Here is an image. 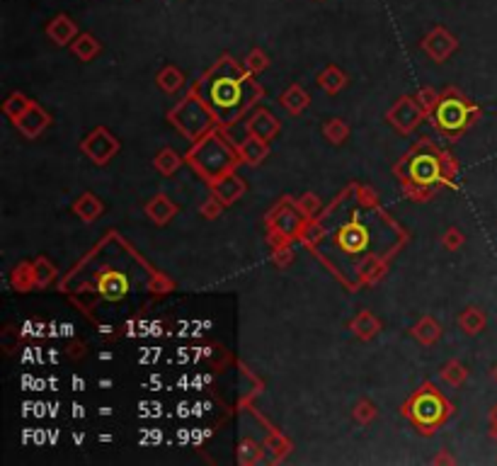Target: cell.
<instances>
[{
	"instance_id": "8",
	"label": "cell",
	"mask_w": 497,
	"mask_h": 466,
	"mask_svg": "<svg viewBox=\"0 0 497 466\" xmlns=\"http://www.w3.org/2000/svg\"><path fill=\"white\" fill-rule=\"evenodd\" d=\"M410 173H412V180L427 185V182H434L439 178V163H437L434 156H417L415 161H412Z\"/></svg>"
},
{
	"instance_id": "21",
	"label": "cell",
	"mask_w": 497,
	"mask_h": 466,
	"mask_svg": "<svg viewBox=\"0 0 497 466\" xmlns=\"http://www.w3.org/2000/svg\"><path fill=\"white\" fill-rule=\"evenodd\" d=\"M277 129V124H274V117H269V115H260L255 124H252V137H257V139H262V141H267L272 137V132Z\"/></svg>"
},
{
	"instance_id": "32",
	"label": "cell",
	"mask_w": 497,
	"mask_h": 466,
	"mask_svg": "<svg viewBox=\"0 0 497 466\" xmlns=\"http://www.w3.org/2000/svg\"><path fill=\"white\" fill-rule=\"evenodd\" d=\"M218 211H221V204H214V199L202 206V214L206 216V219H214V216H218Z\"/></svg>"
},
{
	"instance_id": "29",
	"label": "cell",
	"mask_w": 497,
	"mask_h": 466,
	"mask_svg": "<svg viewBox=\"0 0 497 466\" xmlns=\"http://www.w3.org/2000/svg\"><path fill=\"white\" fill-rule=\"evenodd\" d=\"M354 418H357L359 423H369L376 418V408L374 403H369V401H362V403H357V408H354Z\"/></svg>"
},
{
	"instance_id": "19",
	"label": "cell",
	"mask_w": 497,
	"mask_h": 466,
	"mask_svg": "<svg viewBox=\"0 0 497 466\" xmlns=\"http://www.w3.org/2000/svg\"><path fill=\"white\" fill-rule=\"evenodd\" d=\"M75 211H78V214H80L85 221H92L95 216H97L100 211H102V204H100L97 199L92 197V194H82V199H80L78 204H75Z\"/></svg>"
},
{
	"instance_id": "17",
	"label": "cell",
	"mask_w": 497,
	"mask_h": 466,
	"mask_svg": "<svg viewBox=\"0 0 497 466\" xmlns=\"http://www.w3.org/2000/svg\"><path fill=\"white\" fill-rule=\"evenodd\" d=\"M318 83H321L323 90L337 92V90H342V88H345V75L340 73V68L330 66V68H325L323 73H321V78H318Z\"/></svg>"
},
{
	"instance_id": "30",
	"label": "cell",
	"mask_w": 497,
	"mask_h": 466,
	"mask_svg": "<svg viewBox=\"0 0 497 466\" xmlns=\"http://www.w3.org/2000/svg\"><path fill=\"white\" fill-rule=\"evenodd\" d=\"M247 68L255 73V70H262L267 68V56H264V51L260 49H252L250 54H247Z\"/></svg>"
},
{
	"instance_id": "33",
	"label": "cell",
	"mask_w": 497,
	"mask_h": 466,
	"mask_svg": "<svg viewBox=\"0 0 497 466\" xmlns=\"http://www.w3.org/2000/svg\"><path fill=\"white\" fill-rule=\"evenodd\" d=\"M301 206H304V209H316V206H318V199L316 197H313V194H306V199H304V202H301Z\"/></svg>"
},
{
	"instance_id": "20",
	"label": "cell",
	"mask_w": 497,
	"mask_h": 466,
	"mask_svg": "<svg viewBox=\"0 0 497 466\" xmlns=\"http://www.w3.org/2000/svg\"><path fill=\"white\" fill-rule=\"evenodd\" d=\"M264 144H262V139H257V137H252L250 141H247L245 146H242L240 149V153H242V158H245L247 163H260L264 158Z\"/></svg>"
},
{
	"instance_id": "25",
	"label": "cell",
	"mask_w": 497,
	"mask_h": 466,
	"mask_svg": "<svg viewBox=\"0 0 497 466\" xmlns=\"http://www.w3.org/2000/svg\"><path fill=\"white\" fill-rule=\"evenodd\" d=\"M325 137L333 141V144H342L347 137V124L342 120H333L330 124H325Z\"/></svg>"
},
{
	"instance_id": "6",
	"label": "cell",
	"mask_w": 497,
	"mask_h": 466,
	"mask_svg": "<svg viewBox=\"0 0 497 466\" xmlns=\"http://www.w3.org/2000/svg\"><path fill=\"white\" fill-rule=\"evenodd\" d=\"M82 149L90 153L95 163H105V161H109V156L119 149V146H117V141L112 139L107 132H102V129H100L97 134H92V137L85 141V146H82Z\"/></svg>"
},
{
	"instance_id": "23",
	"label": "cell",
	"mask_w": 497,
	"mask_h": 466,
	"mask_svg": "<svg viewBox=\"0 0 497 466\" xmlns=\"http://www.w3.org/2000/svg\"><path fill=\"white\" fill-rule=\"evenodd\" d=\"M32 268H34V280H37V285H39V287L49 285V282L54 280V268H51L49 260H44V258L34 263Z\"/></svg>"
},
{
	"instance_id": "15",
	"label": "cell",
	"mask_w": 497,
	"mask_h": 466,
	"mask_svg": "<svg viewBox=\"0 0 497 466\" xmlns=\"http://www.w3.org/2000/svg\"><path fill=\"white\" fill-rule=\"evenodd\" d=\"M216 194L223 202H233V199H238L242 194V182L238 178H233V175H228V178H223L216 185Z\"/></svg>"
},
{
	"instance_id": "24",
	"label": "cell",
	"mask_w": 497,
	"mask_h": 466,
	"mask_svg": "<svg viewBox=\"0 0 497 466\" xmlns=\"http://www.w3.org/2000/svg\"><path fill=\"white\" fill-rule=\"evenodd\" d=\"M177 165H180V161H177V153L170 151V149H165V151L161 153V156L156 158V168L161 170V173H165V175L173 173Z\"/></svg>"
},
{
	"instance_id": "13",
	"label": "cell",
	"mask_w": 497,
	"mask_h": 466,
	"mask_svg": "<svg viewBox=\"0 0 497 466\" xmlns=\"http://www.w3.org/2000/svg\"><path fill=\"white\" fill-rule=\"evenodd\" d=\"M73 54L80 58V61H90V58L100 51V44L97 39L90 37V34H78V39L73 41Z\"/></svg>"
},
{
	"instance_id": "1",
	"label": "cell",
	"mask_w": 497,
	"mask_h": 466,
	"mask_svg": "<svg viewBox=\"0 0 497 466\" xmlns=\"http://www.w3.org/2000/svg\"><path fill=\"white\" fill-rule=\"evenodd\" d=\"M405 413H410V418L415 420V425H419L424 433H432V428L442 425L449 415V406L444 403V398L434 388H422L415 398L410 401V406L405 408Z\"/></svg>"
},
{
	"instance_id": "3",
	"label": "cell",
	"mask_w": 497,
	"mask_h": 466,
	"mask_svg": "<svg viewBox=\"0 0 497 466\" xmlns=\"http://www.w3.org/2000/svg\"><path fill=\"white\" fill-rule=\"evenodd\" d=\"M434 120L439 124L442 132L456 134L469 124V105L459 97H444L439 105H437Z\"/></svg>"
},
{
	"instance_id": "14",
	"label": "cell",
	"mask_w": 497,
	"mask_h": 466,
	"mask_svg": "<svg viewBox=\"0 0 497 466\" xmlns=\"http://www.w3.org/2000/svg\"><path fill=\"white\" fill-rule=\"evenodd\" d=\"M412 333H415V338L419 340V343H424V345H432L437 338H439V326H437V321L434 318H422V321L417 323L415 328H412Z\"/></svg>"
},
{
	"instance_id": "10",
	"label": "cell",
	"mask_w": 497,
	"mask_h": 466,
	"mask_svg": "<svg viewBox=\"0 0 497 466\" xmlns=\"http://www.w3.org/2000/svg\"><path fill=\"white\" fill-rule=\"evenodd\" d=\"M390 120L398 124L400 129H412L419 120V110L415 107L412 100H403V102H398V107L390 112Z\"/></svg>"
},
{
	"instance_id": "12",
	"label": "cell",
	"mask_w": 497,
	"mask_h": 466,
	"mask_svg": "<svg viewBox=\"0 0 497 466\" xmlns=\"http://www.w3.org/2000/svg\"><path fill=\"white\" fill-rule=\"evenodd\" d=\"M146 211H148V216H151L156 223H165L170 219V216L175 214V206L168 202V197L165 194H161V197H156L151 204L146 206Z\"/></svg>"
},
{
	"instance_id": "28",
	"label": "cell",
	"mask_w": 497,
	"mask_h": 466,
	"mask_svg": "<svg viewBox=\"0 0 497 466\" xmlns=\"http://www.w3.org/2000/svg\"><path fill=\"white\" fill-rule=\"evenodd\" d=\"M442 376H444V381H451V384H461V381L466 379V371H464V367H461L459 362H449L447 367H444Z\"/></svg>"
},
{
	"instance_id": "22",
	"label": "cell",
	"mask_w": 497,
	"mask_h": 466,
	"mask_svg": "<svg viewBox=\"0 0 497 466\" xmlns=\"http://www.w3.org/2000/svg\"><path fill=\"white\" fill-rule=\"evenodd\" d=\"M182 73L177 68H173V66H168L163 70L161 75H158V83H161V88L163 90H168V92H173V90H177V88L182 85Z\"/></svg>"
},
{
	"instance_id": "5",
	"label": "cell",
	"mask_w": 497,
	"mask_h": 466,
	"mask_svg": "<svg viewBox=\"0 0 497 466\" xmlns=\"http://www.w3.org/2000/svg\"><path fill=\"white\" fill-rule=\"evenodd\" d=\"M97 292H100V297L107 299V302H119V299H124V294L129 292L127 275H122V272H105L97 280Z\"/></svg>"
},
{
	"instance_id": "26",
	"label": "cell",
	"mask_w": 497,
	"mask_h": 466,
	"mask_svg": "<svg viewBox=\"0 0 497 466\" xmlns=\"http://www.w3.org/2000/svg\"><path fill=\"white\" fill-rule=\"evenodd\" d=\"M481 326H483V316H481V311L469 309L464 316H461V328L469 330V333H476V330L481 328Z\"/></svg>"
},
{
	"instance_id": "27",
	"label": "cell",
	"mask_w": 497,
	"mask_h": 466,
	"mask_svg": "<svg viewBox=\"0 0 497 466\" xmlns=\"http://www.w3.org/2000/svg\"><path fill=\"white\" fill-rule=\"evenodd\" d=\"M27 110H29V102L22 95H13L10 97V102L5 105V112H8L10 117H15V120H20Z\"/></svg>"
},
{
	"instance_id": "7",
	"label": "cell",
	"mask_w": 497,
	"mask_h": 466,
	"mask_svg": "<svg viewBox=\"0 0 497 466\" xmlns=\"http://www.w3.org/2000/svg\"><path fill=\"white\" fill-rule=\"evenodd\" d=\"M46 34H49L54 44H70L75 39V34H78V25L68 15H58L49 22Z\"/></svg>"
},
{
	"instance_id": "16",
	"label": "cell",
	"mask_w": 497,
	"mask_h": 466,
	"mask_svg": "<svg viewBox=\"0 0 497 466\" xmlns=\"http://www.w3.org/2000/svg\"><path fill=\"white\" fill-rule=\"evenodd\" d=\"M282 105L292 112V115H299V112L309 105V95H306L301 88H292V90H287L282 95Z\"/></svg>"
},
{
	"instance_id": "2",
	"label": "cell",
	"mask_w": 497,
	"mask_h": 466,
	"mask_svg": "<svg viewBox=\"0 0 497 466\" xmlns=\"http://www.w3.org/2000/svg\"><path fill=\"white\" fill-rule=\"evenodd\" d=\"M214 88H211L209 105L214 112L221 117L223 122H228L230 117L238 115L242 107V78H233V75H216Z\"/></svg>"
},
{
	"instance_id": "18",
	"label": "cell",
	"mask_w": 497,
	"mask_h": 466,
	"mask_svg": "<svg viewBox=\"0 0 497 466\" xmlns=\"http://www.w3.org/2000/svg\"><path fill=\"white\" fill-rule=\"evenodd\" d=\"M352 330L359 335V338H371V335L378 333V321L369 314V311H362L357 321L352 323Z\"/></svg>"
},
{
	"instance_id": "4",
	"label": "cell",
	"mask_w": 497,
	"mask_h": 466,
	"mask_svg": "<svg viewBox=\"0 0 497 466\" xmlns=\"http://www.w3.org/2000/svg\"><path fill=\"white\" fill-rule=\"evenodd\" d=\"M422 46L434 61H444V58L456 49V39H454V34H449L444 27H437V29H432L429 37L422 41Z\"/></svg>"
},
{
	"instance_id": "31",
	"label": "cell",
	"mask_w": 497,
	"mask_h": 466,
	"mask_svg": "<svg viewBox=\"0 0 497 466\" xmlns=\"http://www.w3.org/2000/svg\"><path fill=\"white\" fill-rule=\"evenodd\" d=\"M461 233L456 231V228H449L447 233H444V245L447 248H459V243H461Z\"/></svg>"
},
{
	"instance_id": "11",
	"label": "cell",
	"mask_w": 497,
	"mask_h": 466,
	"mask_svg": "<svg viewBox=\"0 0 497 466\" xmlns=\"http://www.w3.org/2000/svg\"><path fill=\"white\" fill-rule=\"evenodd\" d=\"M366 245V226H362L359 221H352L350 226L342 228V248L345 250H362Z\"/></svg>"
},
{
	"instance_id": "9",
	"label": "cell",
	"mask_w": 497,
	"mask_h": 466,
	"mask_svg": "<svg viewBox=\"0 0 497 466\" xmlns=\"http://www.w3.org/2000/svg\"><path fill=\"white\" fill-rule=\"evenodd\" d=\"M46 124H49V117H46V112H41L37 107H29L25 115L17 120V129H20L25 137L32 139V137H37V134L46 127Z\"/></svg>"
}]
</instances>
